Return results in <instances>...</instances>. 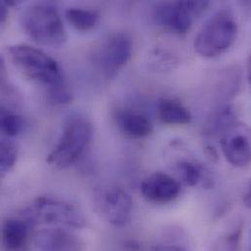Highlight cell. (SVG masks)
<instances>
[{
  "label": "cell",
  "instance_id": "cell-1",
  "mask_svg": "<svg viewBox=\"0 0 251 251\" xmlns=\"http://www.w3.org/2000/svg\"><path fill=\"white\" fill-rule=\"evenodd\" d=\"M25 34L39 45L61 47L67 41V31L58 8L51 3H36L21 15Z\"/></svg>",
  "mask_w": 251,
  "mask_h": 251
},
{
  "label": "cell",
  "instance_id": "cell-2",
  "mask_svg": "<svg viewBox=\"0 0 251 251\" xmlns=\"http://www.w3.org/2000/svg\"><path fill=\"white\" fill-rule=\"evenodd\" d=\"M92 124L80 115H72L65 123L62 135L47 155V162L58 169L68 168L78 161L93 139Z\"/></svg>",
  "mask_w": 251,
  "mask_h": 251
},
{
  "label": "cell",
  "instance_id": "cell-3",
  "mask_svg": "<svg viewBox=\"0 0 251 251\" xmlns=\"http://www.w3.org/2000/svg\"><path fill=\"white\" fill-rule=\"evenodd\" d=\"M14 65L29 79L48 89L63 84V72L58 62L44 51L27 44H16L8 48Z\"/></svg>",
  "mask_w": 251,
  "mask_h": 251
},
{
  "label": "cell",
  "instance_id": "cell-4",
  "mask_svg": "<svg viewBox=\"0 0 251 251\" xmlns=\"http://www.w3.org/2000/svg\"><path fill=\"white\" fill-rule=\"evenodd\" d=\"M238 30V23L232 11L219 10L200 29L195 39V50L203 58L218 57L234 44Z\"/></svg>",
  "mask_w": 251,
  "mask_h": 251
},
{
  "label": "cell",
  "instance_id": "cell-5",
  "mask_svg": "<svg viewBox=\"0 0 251 251\" xmlns=\"http://www.w3.org/2000/svg\"><path fill=\"white\" fill-rule=\"evenodd\" d=\"M35 227L48 225L82 229L87 226L84 214L74 204L50 197H38L20 212Z\"/></svg>",
  "mask_w": 251,
  "mask_h": 251
},
{
  "label": "cell",
  "instance_id": "cell-6",
  "mask_svg": "<svg viewBox=\"0 0 251 251\" xmlns=\"http://www.w3.org/2000/svg\"><path fill=\"white\" fill-rule=\"evenodd\" d=\"M94 207L106 222L115 227H125L132 217L133 201L124 188L118 185H104L93 195Z\"/></svg>",
  "mask_w": 251,
  "mask_h": 251
},
{
  "label": "cell",
  "instance_id": "cell-7",
  "mask_svg": "<svg viewBox=\"0 0 251 251\" xmlns=\"http://www.w3.org/2000/svg\"><path fill=\"white\" fill-rule=\"evenodd\" d=\"M208 1H168L156 5L154 9L155 22L173 33L188 32L195 20L208 7Z\"/></svg>",
  "mask_w": 251,
  "mask_h": 251
},
{
  "label": "cell",
  "instance_id": "cell-8",
  "mask_svg": "<svg viewBox=\"0 0 251 251\" xmlns=\"http://www.w3.org/2000/svg\"><path fill=\"white\" fill-rule=\"evenodd\" d=\"M132 51V38L126 32H116L110 35L99 47L95 61L104 75L113 78L129 62Z\"/></svg>",
  "mask_w": 251,
  "mask_h": 251
},
{
  "label": "cell",
  "instance_id": "cell-9",
  "mask_svg": "<svg viewBox=\"0 0 251 251\" xmlns=\"http://www.w3.org/2000/svg\"><path fill=\"white\" fill-rule=\"evenodd\" d=\"M221 149L226 160L234 167L244 168L251 162V139L248 127L237 123L221 136Z\"/></svg>",
  "mask_w": 251,
  "mask_h": 251
},
{
  "label": "cell",
  "instance_id": "cell-10",
  "mask_svg": "<svg viewBox=\"0 0 251 251\" xmlns=\"http://www.w3.org/2000/svg\"><path fill=\"white\" fill-rule=\"evenodd\" d=\"M181 186L177 179L164 172H155L145 178L141 184L143 197L154 204L174 201L180 195Z\"/></svg>",
  "mask_w": 251,
  "mask_h": 251
},
{
  "label": "cell",
  "instance_id": "cell-11",
  "mask_svg": "<svg viewBox=\"0 0 251 251\" xmlns=\"http://www.w3.org/2000/svg\"><path fill=\"white\" fill-rule=\"evenodd\" d=\"M34 245L39 251H84V242L75 234L56 227L38 231Z\"/></svg>",
  "mask_w": 251,
  "mask_h": 251
},
{
  "label": "cell",
  "instance_id": "cell-12",
  "mask_svg": "<svg viewBox=\"0 0 251 251\" xmlns=\"http://www.w3.org/2000/svg\"><path fill=\"white\" fill-rule=\"evenodd\" d=\"M174 170L179 179L189 187L210 190L215 185L212 172L198 159L180 158L175 162Z\"/></svg>",
  "mask_w": 251,
  "mask_h": 251
},
{
  "label": "cell",
  "instance_id": "cell-13",
  "mask_svg": "<svg viewBox=\"0 0 251 251\" xmlns=\"http://www.w3.org/2000/svg\"><path fill=\"white\" fill-rule=\"evenodd\" d=\"M32 223L19 213L16 217L5 220L0 227V243L7 251H19L26 245L31 230Z\"/></svg>",
  "mask_w": 251,
  "mask_h": 251
},
{
  "label": "cell",
  "instance_id": "cell-14",
  "mask_svg": "<svg viewBox=\"0 0 251 251\" xmlns=\"http://www.w3.org/2000/svg\"><path fill=\"white\" fill-rule=\"evenodd\" d=\"M116 121L119 128L126 136L141 139L152 133L153 126L150 118L138 111L121 110L117 113Z\"/></svg>",
  "mask_w": 251,
  "mask_h": 251
},
{
  "label": "cell",
  "instance_id": "cell-15",
  "mask_svg": "<svg viewBox=\"0 0 251 251\" xmlns=\"http://www.w3.org/2000/svg\"><path fill=\"white\" fill-rule=\"evenodd\" d=\"M237 112L230 104H224L214 109L206 118L203 126L202 133L207 137L222 136L237 122Z\"/></svg>",
  "mask_w": 251,
  "mask_h": 251
},
{
  "label": "cell",
  "instance_id": "cell-16",
  "mask_svg": "<svg viewBox=\"0 0 251 251\" xmlns=\"http://www.w3.org/2000/svg\"><path fill=\"white\" fill-rule=\"evenodd\" d=\"M157 117L160 123L166 126H186L192 122L190 111L180 102L169 98L158 101Z\"/></svg>",
  "mask_w": 251,
  "mask_h": 251
},
{
  "label": "cell",
  "instance_id": "cell-17",
  "mask_svg": "<svg viewBox=\"0 0 251 251\" xmlns=\"http://www.w3.org/2000/svg\"><path fill=\"white\" fill-rule=\"evenodd\" d=\"M66 19L77 31L87 32L98 24L99 14L94 10L73 7L66 11Z\"/></svg>",
  "mask_w": 251,
  "mask_h": 251
},
{
  "label": "cell",
  "instance_id": "cell-18",
  "mask_svg": "<svg viewBox=\"0 0 251 251\" xmlns=\"http://www.w3.org/2000/svg\"><path fill=\"white\" fill-rule=\"evenodd\" d=\"M241 82L242 74L237 67H231L224 71L216 87L218 98L224 102L232 99L238 93Z\"/></svg>",
  "mask_w": 251,
  "mask_h": 251
},
{
  "label": "cell",
  "instance_id": "cell-19",
  "mask_svg": "<svg viewBox=\"0 0 251 251\" xmlns=\"http://www.w3.org/2000/svg\"><path fill=\"white\" fill-rule=\"evenodd\" d=\"M24 128L22 118L7 107L0 105V135L4 137L18 136Z\"/></svg>",
  "mask_w": 251,
  "mask_h": 251
},
{
  "label": "cell",
  "instance_id": "cell-20",
  "mask_svg": "<svg viewBox=\"0 0 251 251\" xmlns=\"http://www.w3.org/2000/svg\"><path fill=\"white\" fill-rule=\"evenodd\" d=\"M17 147L5 138H0V171H10L17 162Z\"/></svg>",
  "mask_w": 251,
  "mask_h": 251
},
{
  "label": "cell",
  "instance_id": "cell-21",
  "mask_svg": "<svg viewBox=\"0 0 251 251\" xmlns=\"http://www.w3.org/2000/svg\"><path fill=\"white\" fill-rule=\"evenodd\" d=\"M49 101L54 105H66L72 102L73 96L64 85L48 89Z\"/></svg>",
  "mask_w": 251,
  "mask_h": 251
},
{
  "label": "cell",
  "instance_id": "cell-22",
  "mask_svg": "<svg viewBox=\"0 0 251 251\" xmlns=\"http://www.w3.org/2000/svg\"><path fill=\"white\" fill-rule=\"evenodd\" d=\"M17 5L13 1H0V29L6 25L9 16V7Z\"/></svg>",
  "mask_w": 251,
  "mask_h": 251
},
{
  "label": "cell",
  "instance_id": "cell-23",
  "mask_svg": "<svg viewBox=\"0 0 251 251\" xmlns=\"http://www.w3.org/2000/svg\"><path fill=\"white\" fill-rule=\"evenodd\" d=\"M151 251H188L184 247L175 244H156L151 247Z\"/></svg>",
  "mask_w": 251,
  "mask_h": 251
},
{
  "label": "cell",
  "instance_id": "cell-24",
  "mask_svg": "<svg viewBox=\"0 0 251 251\" xmlns=\"http://www.w3.org/2000/svg\"><path fill=\"white\" fill-rule=\"evenodd\" d=\"M7 88V73L3 58L0 56V90Z\"/></svg>",
  "mask_w": 251,
  "mask_h": 251
},
{
  "label": "cell",
  "instance_id": "cell-25",
  "mask_svg": "<svg viewBox=\"0 0 251 251\" xmlns=\"http://www.w3.org/2000/svg\"><path fill=\"white\" fill-rule=\"evenodd\" d=\"M244 201H245V203H246L247 206H249V207L251 206V188H250V187L248 188V191H247V193H246V195H245Z\"/></svg>",
  "mask_w": 251,
  "mask_h": 251
}]
</instances>
